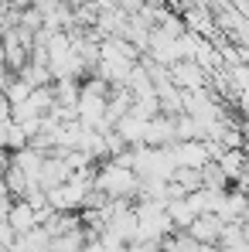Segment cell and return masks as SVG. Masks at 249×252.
I'll return each instance as SVG.
<instances>
[{
	"label": "cell",
	"mask_w": 249,
	"mask_h": 252,
	"mask_svg": "<svg viewBox=\"0 0 249 252\" xmlns=\"http://www.w3.org/2000/svg\"><path fill=\"white\" fill-rule=\"evenodd\" d=\"M7 225H10L17 235H24V232L38 228L41 221H38V211L31 208L28 201H17V205H10V211H7Z\"/></svg>",
	"instance_id": "cell-3"
},
{
	"label": "cell",
	"mask_w": 249,
	"mask_h": 252,
	"mask_svg": "<svg viewBox=\"0 0 249 252\" xmlns=\"http://www.w3.org/2000/svg\"><path fill=\"white\" fill-rule=\"evenodd\" d=\"M0 252H14V249H7V246H0Z\"/></svg>",
	"instance_id": "cell-4"
},
{
	"label": "cell",
	"mask_w": 249,
	"mask_h": 252,
	"mask_svg": "<svg viewBox=\"0 0 249 252\" xmlns=\"http://www.w3.org/2000/svg\"><path fill=\"white\" fill-rule=\"evenodd\" d=\"M140 174L133 167H123V164H109V167L99 170V177H96V188L103 191V194H109V198H126V194H133V191H140V181H137Z\"/></svg>",
	"instance_id": "cell-1"
},
{
	"label": "cell",
	"mask_w": 249,
	"mask_h": 252,
	"mask_svg": "<svg viewBox=\"0 0 249 252\" xmlns=\"http://www.w3.org/2000/svg\"><path fill=\"white\" fill-rule=\"evenodd\" d=\"M222 228H225V218L222 215H198L191 225H188V235L195 239V242H215V239H222Z\"/></svg>",
	"instance_id": "cell-2"
}]
</instances>
